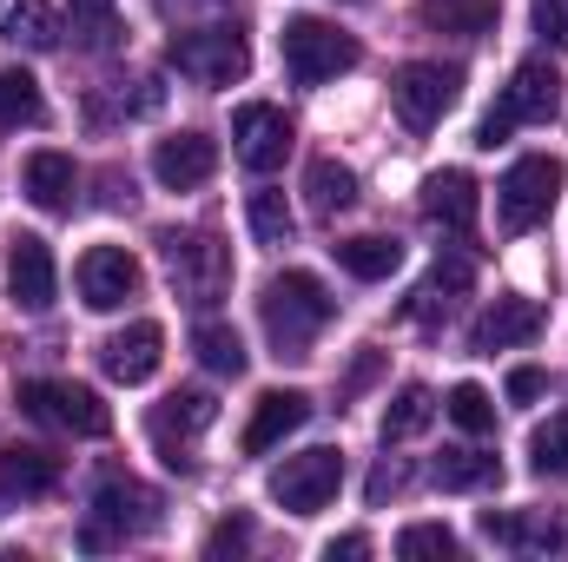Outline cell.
Instances as JSON below:
<instances>
[{
    "instance_id": "1",
    "label": "cell",
    "mask_w": 568,
    "mask_h": 562,
    "mask_svg": "<svg viewBox=\"0 0 568 562\" xmlns=\"http://www.w3.org/2000/svg\"><path fill=\"white\" fill-rule=\"evenodd\" d=\"M258 311H265V338L278 344V358H311L317 331L337 318V298L324 291L317 272H278V279L265 284Z\"/></svg>"
},
{
    "instance_id": "2",
    "label": "cell",
    "mask_w": 568,
    "mask_h": 562,
    "mask_svg": "<svg viewBox=\"0 0 568 562\" xmlns=\"http://www.w3.org/2000/svg\"><path fill=\"white\" fill-rule=\"evenodd\" d=\"M351 67H357V40L344 27H331L317 13H291L284 20V73L297 87H324V80H337Z\"/></svg>"
},
{
    "instance_id": "3",
    "label": "cell",
    "mask_w": 568,
    "mask_h": 562,
    "mask_svg": "<svg viewBox=\"0 0 568 562\" xmlns=\"http://www.w3.org/2000/svg\"><path fill=\"white\" fill-rule=\"evenodd\" d=\"M159 252H165V279L185 304H219L225 284H232V252L212 239V232H159Z\"/></svg>"
},
{
    "instance_id": "4",
    "label": "cell",
    "mask_w": 568,
    "mask_h": 562,
    "mask_svg": "<svg viewBox=\"0 0 568 562\" xmlns=\"http://www.w3.org/2000/svg\"><path fill=\"white\" fill-rule=\"evenodd\" d=\"M556 192H562V159H549V152L516 159V165L503 172V185H496V225H503L509 239L536 232V225L549 219Z\"/></svg>"
},
{
    "instance_id": "5",
    "label": "cell",
    "mask_w": 568,
    "mask_h": 562,
    "mask_svg": "<svg viewBox=\"0 0 568 562\" xmlns=\"http://www.w3.org/2000/svg\"><path fill=\"white\" fill-rule=\"evenodd\" d=\"M20 411L33 423L73 430V436H106L113 430V411L100 404V391H87L73 378H33V384H20Z\"/></svg>"
},
{
    "instance_id": "6",
    "label": "cell",
    "mask_w": 568,
    "mask_h": 562,
    "mask_svg": "<svg viewBox=\"0 0 568 562\" xmlns=\"http://www.w3.org/2000/svg\"><path fill=\"white\" fill-rule=\"evenodd\" d=\"M337 490H344V450H331V443L297 450L272 470V503H284L291 516H317Z\"/></svg>"
},
{
    "instance_id": "7",
    "label": "cell",
    "mask_w": 568,
    "mask_h": 562,
    "mask_svg": "<svg viewBox=\"0 0 568 562\" xmlns=\"http://www.w3.org/2000/svg\"><path fill=\"white\" fill-rule=\"evenodd\" d=\"M145 530H159V496L140 490V483H100L93 490V510H87V530H80V543L87 550H106V543H133Z\"/></svg>"
},
{
    "instance_id": "8",
    "label": "cell",
    "mask_w": 568,
    "mask_h": 562,
    "mask_svg": "<svg viewBox=\"0 0 568 562\" xmlns=\"http://www.w3.org/2000/svg\"><path fill=\"white\" fill-rule=\"evenodd\" d=\"M172 67L185 80H199V87H232V80H245L252 47H245L239 27H199V33H179L172 40Z\"/></svg>"
},
{
    "instance_id": "9",
    "label": "cell",
    "mask_w": 568,
    "mask_h": 562,
    "mask_svg": "<svg viewBox=\"0 0 568 562\" xmlns=\"http://www.w3.org/2000/svg\"><path fill=\"white\" fill-rule=\"evenodd\" d=\"M456 93H463V67H443V60H410V67L397 73V87H390L397 120H404L410 133L443 127V113L456 107Z\"/></svg>"
},
{
    "instance_id": "10",
    "label": "cell",
    "mask_w": 568,
    "mask_h": 562,
    "mask_svg": "<svg viewBox=\"0 0 568 562\" xmlns=\"http://www.w3.org/2000/svg\"><path fill=\"white\" fill-rule=\"evenodd\" d=\"M212 423H219V404H212V391H172L165 404H152L145 430H152V443L165 450V463H172V470H192L185 443H192L199 430H212Z\"/></svg>"
},
{
    "instance_id": "11",
    "label": "cell",
    "mask_w": 568,
    "mask_h": 562,
    "mask_svg": "<svg viewBox=\"0 0 568 562\" xmlns=\"http://www.w3.org/2000/svg\"><path fill=\"white\" fill-rule=\"evenodd\" d=\"M232 152H239L245 172H278L284 152H291V120H284L278 107H265V100L239 107L232 113Z\"/></svg>"
},
{
    "instance_id": "12",
    "label": "cell",
    "mask_w": 568,
    "mask_h": 562,
    "mask_svg": "<svg viewBox=\"0 0 568 562\" xmlns=\"http://www.w3.org/2000/svg\"><path fill=\"white\" fill-rule=\"evenodd\" d=\"M516 127H549L556 113H562V73L549 67V60H523L516 73H509V87H503V100H496Z\"/></svg>"
},
{
    "instance_id": "13",
    "label": "cell",
    "mask_w": 568,
    "mask_h": 562,
    "mask_svg": "<svg viewBox=\"0 0 568 562\" xmlns=\"http://www.w3.org/2000/svg\"><path fill=\"white\" fill-rule=\"evenodd\" d=\"M80 298H87V311H120L133 291H140V259L133 252H120V245H93L87 259H80Z\"/></svg>"
},
{
    "instance_id": "14",
    "label": "cell",
    "mask_w": 568,
    "mask_h": 562,
    "mask_svg": "<svg viewBox=\"0 0 568 562\" xmlns=\"http://www.w3.org/2000/svg\"><path fill=\"white\" fill-rule=\"evenodd\" d=\"M53 291H60V272H53L47 239L20 232V239H13V252H7V298H13L20 311H47V304H53Z\"/></svg>"
},
{
    "instance_id": "15",
    "label": "cell",
    "mask_w": 568,
    "mask_h": 562,
    "mask_svg": "<svg viewBox=\"0 0 568 562\" xmlns=\"http://www.w3.org/2000/svg\"><path fill=\"white\" fill-rule=\"evenodd\" d=\"M159 358H165V331H159L152 318L113 331V338L100 344V371H106L113 384H145V378L159 371Z\"/></svg>"
},
{
    "instance_id": "16",
    "label": "cell",
    "mask_w": 568,
    "mask_h": 562,
    "mask_svg": "<svg viewBox=\"0 0 568 562\" xmlns=\"http://www.w3.org/2000/svg\"><path fill=\"white\" fill-rule=\"evenodd\" d=\"M542 331V304L536 298H496L476 324H469V351H483V358H496V351H516V344H529Z\"/></svg>"
},
{
    "instance_id": "17",
    "label": "cell",
    "mask_w": 568,
    "mask_h": 562,
    "mask_svg": "<svg viewBox=\"0 0 568 562\" xmlns=\"http://www.w3.org/2000/svg\"><path fill=\"white\" fill-rule=\"evenodd\" d=\"M219 172V145L205 140V133H172V140L152 145V179L165 185V192H192V185H205Z\"/></svg>"
},
{
    "instance_id": "18",
    "label": "cell",
    "mask_w": 568,
    "mask_h": 562,
    "mask_svg": "<svg viewBox=\"0 0 568 562\" xmlns=\"http://www.w3.org/2000/svg\"><path fill=\"white\" fill-rule=\"evenodd\" d=\"M476 212H483V192L469 172H429L424 179V219H436L443 232H476Z\"/></svg>"
},
{
    "instance_id": "19",
    "label": "cell",
    "mask_w": 568,
    "mask_h": 562,
    "mask_svg": "<svg viewBox=\"0 0 568 562\" xmlns=\"http://www.w3.org/2000/svg\"><path fill=\"white\" fill-rule=\"evenodd\" d=\"M20 185H27V199H33L40 212H73V199H80V165H73L67 152H33V159L20 165Z\"/></svg>"
},
{
    "instance_id": "20",
    "label": "cell",
    "mask_w": 568,
    "mask_h": 562,
    "mask_svg": "<svg viewBox=\"0 0 568 562\" xmlns=\"http://www.w3.org/2000/svg\"><path fill=\"white\" fill-rule=\"evenodd\" d=\"M53 483H60V463L47 450H0V516L33 503V496H47Z\"/></svg>"
},
{
    "instance_id": "21",
    "label": "cell",
    "mask_w": 568,
    "mask_h": 562,
    "mask_svg": "<svg viewBox=\"0 0 568 562\" xmlns=\"http://www.w3.org/2000/svg\"><path fill=\"white\" fill-rule=\"evenodd\" d=\"M304 418H311V398H304V391H265V398H258V411H252V423H245V456L278 450Z\"/></svg>"
},
{
    "instance_id": "22",
    "label": "cell",
    "mask_w": 568,
    "mask_h": 562,
    "mask_svg": "<svg viewBox=\"0 0 568 562\" xmlns=\"http://www.w3.org/2000/svg\"><path fill=\"white\" fill-rule=\"evenodd\" d=\"M483 536L509 543V550H529V556L568 550V523H556V516H516V510H483Z\"/></svg>"
},
{
    "instance_id": "23",
    "label": "cell",
    "mask_w": 568,
    "mask_h": 562,
    "mask_svg": "<svg viewBox=\"0 0 568 562\" xmlns=\"http://www.w3.org/2000/svg\"><path fill=\"white\" fill-rule=\"evenodd\" d=\"M0 40H13L27 53H47V47H60V20H53L47 0H0Z\"/></svg>"
},
{
    "instance_id": "24",
    "label": "cell",
    "mask_w": 568,
    "mask_h": 562,
    "mask_svg": "<svg viewBox=\"0 0 568 562\" xmlns=\"http://www.w3.org/2000/svg\"><path fill=\"white\" fill-rule=\"evenodd\" d=\"M331 252H337V265H344L351 279H364V284L390 279V272L404 265V245H397V239H377V232H357V239H337Z\"/></svg>"
},
{
    "instance_id": "25",
    "label": "cell",
    "mask_w": 568,
    "mask_h": 562,
    "mask_svg": "<svg viewBox=\"0 0 568 562\" xmlns=\"http://www.w3.org/2000/svg\"><path fill=\"white\" fill-rule=\"evenodd\" d=\"M304 192H311V212H317V219H337L344 205H357V172L337 165V159H311Z\"/></svg>"
},
{
    "instance_id": "26",
    "label": "cell",
    "mask_w": 568,
    "mask_h": 562,
    "mask_svg": "<svg viewBox=\"0 0 568 562\" xmlns=\"http://www.w3.org/2000/svg\"><path fill=\"white\" fill-rule=\"evenodd\" d=\"M503 0H424V20L436 33H463V40H483L496 27Z\"/></svg>"
},
{
    "instance_id": "27",
    "label": "cell",
    "mask_w": 568,
    "mask_h": 562,
    "mask_svg": "<svg viewBox=\"0 0 568 562\" xmlns=\"http://www.w3.org/2000/svg\"><path fill=\"white\" fill-rule=\"evenodd\" d=\"M469 279H476V272H469V259H443V265H436V272L417 284V298H410V318H417V324H429L436 311H449V304H456V291H469Z\"/></svg>"
},
{
    "instance_id": "28",
    "label": "cell",
    "mask_w": 568,
    "mask_h": 562,
    "mask_svg": "<svg viewBox=\"0 0 568 562\" xmlns=\"http://www.w3.org/2000/svg\"><path fill=\"white\" fill-rule=\"evenodd\" d=\"M0 120H7V127H40V120H47L40 80H33L27 67H0Z\"/></svg>"
},
{
    "instance_id": "29",
    "label": "cell",
    "mask_w": 568,
    "mask_h": 562,
    "mask_svg": "<svg viewBox=\"0 0 568 562\" xmlns=\"http://www.w3.org/2000/svg\"><path fill=\"white\" fill-rule=\"evenodd\" d=\"M192 351H199V364H205L212 378H239V371H245V338H239L232 324H199V331H192Z\"/></svg>"
},
{
    "instance_id": "30",
    "label": "cell",
    "mask_w": 568,
    "mask_h": 562,
    "mask_svg": "<svg viewBox=\"0 0 568 562\" xmlns=\"http://www.w3.org/2000/svg\"><path fill=\"white\" fill-rule=\"evenodd\" d=\"M429 476H436L443 490H483V483H496L503 470H496V456H483V450H443V456L429 463Z\"/></svg>"
},
{
    "instance_id": "31",
    "label": "cell",
    "mask_w": 568,
    "mask_h": 562,
    "mask_svg": "<svg viewBox=\"0 0 568 562\" xmlns=\"http://www.w3.org/2000/svg\"><path fill=\"white\" fill-rule=\"evenodd\" d=\"M429 418H436V398H429L424 384H404V391L384 404V443H404V436L429 430Z\"/></svg>"
},
{
    "instance_id": "32",
    "label": "cell",
    "mask_w": 568,
    "mask_h": 562,
    "mask_svg": "<svg viewBox=\"0 0 568 562\" xmlns=\"http://www.w3.org/2000/svg\"><path fill=\"white\" fill-rule=\"evenodd\" d=\"M67 20H73L80 47H93V53H106L120 40V7L113 0H67Z\"/></svg>"
},
{
    "instance_id": "33",
    "label": "cell",
    "mask_w": 568,
    "mask_h": 562,
    "mask_svg": "<svg viewBox=\"0 0 568 562\" xmlns=\"http://www.w3.org/2000/svg\"><path fill=\"white\" fill-rule=\"evenodd\" d=\"M245 219H252V239H258V245H291V225H297V219H291L284 192H272V185H265V192H252Z\"/></svg>"
},
{
    "instance_id": "34",
    "label": "cell",
    "mask_w": 568,
    "mask_h": 562,
    "mask_svg": "<svg viewBox=\"0 0 568 562\" xmlns=\"http://www.w3.org/2000/svg\"><path fill=\"white\" fill-rule=\"evenodd\" d=\"M529 463H536V476H568V411H556L549 423H536Z\"/></svg>"
},
{
    "instance_id": "35",
    "label": "cell",
    "mask_w": 568,
    "mask_h": 562,
    "mask_svg": "<svg viewBox=\"0 0 568 562\" xmlns=\"http://www.w3.org/2000/svg\"><path fill=\"white\" fill-rule=\"evenodd\" d=\"M443 411H449L456 430H469V436H489V430H496V404H489V391H483V384H456Z\"/></svg>"
},
{
    "instance_id": "36",
    "label": "cell",
    "mask_w": 568,
    "mask_h": 562,
    "mask_svg": "<svg viewBox=\"0 0 568 562\" xmlns=\"http://www.w3.org/2000/svg\"><path fill=\"white\" fill-rule=\"evenodd\" d=\"M397 556L417 562V556H456V536L443 530V523H410L404 536H397Z\"/></svg>"
},
{
    "instance_id": "37",
    "label": "cell",
    "mask_w": 568,
    "mask_h": 562,
    "mask_svg": "<svg viewBox=\"0 0 568 562\" xmlns=\"http://www.w3.org/2000/svg\"><path fill=\"white\" fill-rule=\"evenodd\" d=\"M245 543H252V523H245V516H232V523H219V530L205 536V556H212V562H219V556H239Z\"/></svg>"
},
{
    "instance_id": "38",
    "label": "cell",
    "mask_w": 568,
    "mask_h": 562,
    "mask_svg": "<svg viewBox=\"0 0 568 562\" xmlns=\"http://www.w3.org/2000/svg\"><path fill=\"white\" fill-rule=\"evenodd\" d=\"M536 33L568 53V0H536Z\"/></svg>"
},
{
    "instance_id": "39",
    "label": "cell",
    "mask_w": 568,
    "mask_h": 562,
    "mask_svg": "<svg viewBox=\"0 0 568 562\" xmlns=\"http://www.w3.org/2000/svg\"><path fill=\"white\" fill-rule=\"evenodd\" d=\"M549 391V378L536 371V364H523V371H509V404H536Z\"/></svg>"
},
{
    "instance_id": "40",
    "label": "cell",
    "mask_w": 568,
    "mask_h": 562,
    "mask_svg": "<svg viewBox=\"0 0 568 562\" xmlns=\"http://www.w3.org/2000/svg\"><path fill=\"white\" fill-rule=\"evenodd\" d=\"M509 133H516V120H509L503 107H489V113H483V127H476V145H483V152H496Z\"/></svg>"
},
{
    "instance_id": "41",
    "label": "cell",
    "mask_w": 568,
    "mask_h": 562,
    "mask_svg": "<svg viewBox=\"0 0 568 562\" xmlns=\"http://www.w3.org/2000/svg\"><path fill=\"white\" fill-rule=\"evenodd\" d=\"M324 556H331V562H337V556H371V536H337Z\"/></svg>"
}]
</instances>
